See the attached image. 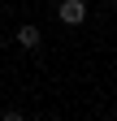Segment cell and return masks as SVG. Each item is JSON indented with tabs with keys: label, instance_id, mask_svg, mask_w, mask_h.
Wrapping results in <instances>:
<instances>
[{
	"label": "cell",
	"instance_id": "cell-1",
	"mask_svg": "<svg viewBox=\"0 0 117 121\" xmlns=\"http://www.w3.org/2000/svg\"><path fill=\"white\" fill-rule=\"evenodd\" d=\"M56 17L65 26H82L87 22V0H61V4H56Z\"/></svg>",
	"mask_w": 117,
	"mask_h": 121
},
{
	"label": "cell",
	"instance_id": "cell-2",
	"mask_svg": "<svg viewBox=\"0 0 117 121\" xmlns=\"http://www.w3.org/2000/svg\"><path fill=\"white\" fill-rule=\"evenodd\" d=\"M39 39H43V35H39V26H35V22H22V26H18V43H22L26 52H35V48H39Z\"/></svg>",
	"mask_w": 117,
	"mask_h": 121
},
{
	"label": "cell",
	"instance_id": "cell-3",
	"mask_svg": "<svg viewBox=\"0 0 117 121\" xmlns=\"http://www.w3.org/2000/svg\"><path fill=\"white\" fill-rule=\"evenodd\" d=\"M0 4H4V0H0Z\"/></svg>",
	"mask_w": 117,
	"mask_h": 121
}]
</instances>
